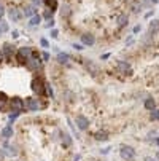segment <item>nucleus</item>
<instances>
[{
    "label": "nucleus",
    "mask_w": 159,
    "mask_h": 161,
    "mask_svg": "<svg viewBox=\"0 0 159 161\" xmlns=\"http://www.w3.org/2000/svg\"><path fill=\"white\" fill-rule=\"evenodd\" d=\"M116 70L119 72V74H130L132 72V67H130V64L129 62H126V61H118L116 62Z\"/></svg>",
    "instance_id": "39448f33"
},
{
    "label": "nucleus",
    "mask_w": 159,
    "mask_h": 161,
    "mask_svg": "<svg viewBox=\"0 0 159 161\" xmlns=\"http://www.w3.org/2000/svg\"><path fill=\"white\" fill-rule=\"evenodd\" d=\"M40 22H41V16L35 14V16H32V18H30V21H29V26H30V27H34V26H38Z\"/></svg>",
    "instance_id": "a211bd4d"
},
{
    "label": "nucleus",
    "mask_w": 159,
    "mask_h": 161,
    "mask_svg": "<svg viewBox=\"0 0 159 161\" xmlns=\"http://www.w3.org/2000/svg\"><path fill=\"white\" fill-rule=\"evenodd\" d=\"M11 107H13L14 110H22V108H26V107H24V101L19 99V97H13V99H11Z\"/></svg>",
    "instance_id": "9b49d317"
},
{
    "label": "nucleus",
    "mask_w": 159,
    "mask_h": 161,
    "mask_svg": "<svg viewBox=\"0 0 159 161\" xmlns=\"http://www.w3.org/2000/svg\"><path fill=\"white\" fill-rule=\"evenodd\" d=\"M13 48H14V47H11L10 43H5V45H3V48H2V53L5 54V58H7V59H10V58L13 56Z\"/></svg>",
    "instance_id": "ddd939ff"
},
{
    "label": "nucleus",
    "mask_w": 159,
    "mask_h": 161,
    "mask_svg": "<svg viewBox=\"0 0 159 161\" xmlns=\"http://www.w3.org/2000/svg\"><path fill=\"white\" fill-rule=\"evenodd\" d=\"M3 13H5V10H3V7H2V5H0V18L3 16Z\"/></svg>",
    "instance_id": "c9c22d12"
},
{
    "label": "nucleus",
    "mask_w": 159,
    "mask_h": 161,
    "mask_svg": "<svg viewBox=\"0 0 159 161\" xmlns=\"http://www.w3.org/2000/svg\"><path fill=\"white\" fill-rule=\"evenodd\" d=\"M46 27H48V29L54 27V21H53V19H50V21H48V24H46Z\"/></svg>",
    "instance_id": "2f4dec72"
},
{
    "label": "nucleus",
    "mask_w": 159,
    "mask_h": 161,
    "mask_svg": "<svg viewBox=\"0 0 159 161\" xmlns=\"http://www.w3.org/2000/svg\"><path fill=\"white\" fill-rule=\"evenodd\" d=\"M81 42H83V45H86V47H93V45L96 43V37L93 34H83Z\"/></svg>",
    "instance_id": "9d476101"
},
{
    "label": "nucleus",
    "mask_w": 159,
    "mask_h": 161,
    "mask_svg": "<svg viewBox=\"0 0 159 161\" xmlns=\"http://www.w3.org/2000/svg\"><path fill=\"white\" fill-rule=\"evenodd\" d=\"M32 89H34V93H37V94H45L46 93V83H45L41 78L35 77L32 80Z\"/></svg>",
    "instance_id": "f03ea898"
},
{
    "label": "nucleus",
    "mask_w": 159,
    "mask_h": 161,
    "mask_svg": "<svg viewBox=\"0 0 159 161\" xmlns=\"http://www.w3.org/2000/svg\"><path fill=\"white\" fill-rule=\"evenodd\" d=\"M137 32H140V26H135L134 27V34H137Z\"/></svg>",
    "instance_id": "f704fd0d"
},
{
    "label": "nucleus",
    "mask_w": 159,
    "mask_h": 161,
    "mask_svg": "<svg viewBox=\"0 0 159 161\" xmlns=\"http://www.w3.org/2000/svg\"><path fill=\"white\" fill-rule=\"evenodd\" d=\"M2 34H3V31H2V29H0V35H2Z\"/></svg>",
    "instance_id": "37998d69"
},
{
    "label": "nucleus",
    "mask_w": 159,
    "mask_h": 161,
    "mask_svg": "<svg viewBox=\"0 0 159 161\" xmlns=\"http://www.w3.org/2000/svg\"><path fill=\"white\" fill-rule=\"evenodd\" d=\"M8 18H10V21H13V22H18V21H21V18H22V13H21L18 8H10V10H8Z\"/></svg>",
    "instance_id": "0eeeda50"
},
{
    "label": "nucleus",
    "mask_w": 159,
    "mask_h": 161,
    "mask_svg": "<svg viewBox=\"0 0 159 161\" xmlns=\"http://www.w3.org/2000/svg\"><path fill=\"white\" fill-rule=\"evenodd\" d=\"M46 5H48V8L51 7V10H54L56 8V0H46Z\"/></svg>",
    "instance_id": "a878e982"
},
{
    "label": "nucleus",
    "mask_w": 159,
    "mask_h": 161,
    "mask_svg": "<svg viewBox=\"0 0 159 161\" xmlns=\"http://www.w3.org/2000/svg\"><path fill=\"white\" fill-rule=\"evenodd\" d=\"M151 2H153V3H159V0H151Z\"/></svg>",
    "instance_id": "79ce46f5"
},
{
    "label": "nucleus",
    "mask_w": 159,
    "mask_h": 161,
    "mask_svg": "<svg viewBox=\"0 0 159 161\" xmlns=\"http://www.w3.org/2000/svg\"><path fill=\"white\" fill-rule=\"evenodd\" d=\"M145 161H157V158H153V156H146Z\"/></svg>",
    "instance_id": "72a5a7b5"
},
{
    "label": "nucleus",
    "mask_w": 159,
    "mask_h": 161,
    "mask_svg": "<svg viewBox=\"0 0 159 161\" xmlns=\"http://www.w3.org/2000/svg\"><path fill=\"white\" fill-rule=\"evenodd\" d=\"M57 61H59L61 64H69L70 56L67 54V53H59V54H57Z\"/></svg>",
    "instance_id": "f3484780"
},
{
    "label": "nucleus",
    "mask_w": 159,
    "mask_h": 161,
    "mask_svg": "<svg viewBox=\"0 0 159 161\" xmlns=\"http://www.w3.org/2000/svg\"><path fill=\"white\" fill-rule=\"evenodd\" d=\"M40 45H41L43 48H50V43H48L46 38H41V40H40Z\"/></svg>",
    "instance_id": "393cba45"
},
{
    "label": "nucleus",
    "mask_w": 159,
    "mask_h": 161,
    "mask_svg": "<svg viewBox=\"0 0 159 161\" xmlns=\"http://www.w3.org/2000/svg\"><path fill=\"white\" fill-rule=\"evenodd\" d=\"M96 139H97V141H107V139H108V134H107V132H97V134H96Z\"/></svg>",
    "instance_id": "412c9836"
},
{
    "label": "nucleus",
    "mask_w": 159,
    "mask_h": 161,
    "mask_svg": "<svg viewBox=\"0 0 159 161\" xmlns=\"http://www.w3.org/2000/svg\"><path fill=\"white\" fill-rule=\"evenodd\" d=\"M150 118H151L153 121H156V120H159V110H157V108H154V110H151V115H150Z\"/></svg>",
    "instance_id": "4be33fe9"
},
{
    "label": "nucleus",
    "mask_w": 159,
    "mask_h": 161,
    "mask_svg": "<svg viewBox=\"0 0 159 161\" xmlns=\"http://www.w3.org/2000/svg\"><path fill=\"white\" fill-rule=\"evenodd\" d=\"M51 37H53V38H57V37H59V32H57L56 29H53V31H51Z\"/></svg>",
    "instance_id": "7c9ffc66"
},
{
    "label": "nucleus",
    "mask_w": 159,
    "mask_h": 161,
    "mask_svg": "<svg viewBox=\"0 0 159 161\" xmlns=\"http://www.w3.org/2000/svg\"><path fill=\"white\" fill-rule=\"evenodd\" d=\"M84 67L87 69V70H89V74H93L94 77L99 74V67H97V64H94L93 61H89V59H86L84 61Z\"/></svg>",
    "instance_id": "6e6552de"
},
{
    "label": "nucleus",
    "mask_w": 159,
    "mask_h": 161,
    "mask_svg": "<svg viewBox=\"0 0 159 161\" xmlns=\"http://www.w3.org/2000/svg\"><path fill=\"white\" fill-rule=\"evenodd\" d=\"M127 22H129V18L126 14H119L116 19V26H118V29H123L124 26H127Z\"/></svg>",
    "instance_id": "f8f14e48"
},
{
    "label": "nucleus",
    "mask_w": 159,
    "mask_h": 161,
    "mask_svg": "<svg viewBox=\"0 0 159 161\" xmlns=\"http://www.w3.org/2000/svg\"><path fill=\"white\" fill-rule=\"evenodd\" d=\"M53 11H54V10L46 8V11H45V14H43V16H45V18H51V16H53Z\"/></svg>",
    "instance_id": "bb28decb"
},
{
    "label": "nucleus",
    "mask_w": 159,
    "mask_h": 161,
    "mask_svg": "<svg viewBox=\"0 0 159 161\" xmlns=\"http://www.w3.org/2000/svg\"><path fill=\"white\" fill-rule=\"evenodd\" d=\"M3 148H7V155H10V156H14L18 152H16V148L14 147H11V145H8V144H5L3 145Z\"/></svg>",
    "instance_id": "aec40b11"
},
{
    "label": "nucleus",
    "mask_w": 159,
    "mask_h": 161,
    "mask_svg": "<svg viewBox=\"0 0 159 161\" xmlns=\"http://www.w3.org/2000/svg\"><path fill=\"white\" fill-rule=\"evenodd\" d=\"M156 158H157V161H159V155H156Z\"/></svg>",
    "instance_id": "c03bdc74"
},
{
    "label": "nucleus",
    "mask_w": 159,
    "mask_h": 161,
    "mask_svg": "<svg viewBox=\"0 0 159 161\" xmlns=\"http://www.w3.org/2000/svg\"><path fill=\"white\" fill-rule=\"evenodd\" d=\"M34 56V51L30 47H21L18 50V61L19 62H27V59H30Z\"/></svg>",
    "instance_id": "f257e3e1"
},
{
    "label": "nucleus",
    "mask_w": 159,
    "mask_h": 161,
    "mask_svg": "<svg viewBox=\"0 0 159 161\" xmlns=\"http://www.w3.org/2000/svg\"><path fill=\"white\" fill-rule=\"evenodd\" d=\"M24 14H26V16H35V8H34V7H27V8L24 10Z\"/></svg>",
    "instance_id": "5701e85b"
},
{
    "label": "nucleus",
    "mask_w": 159,
    "mask_h": 161,
    "mask_svg": "<svg viewBox=\"0 0 159 161\" xmlns=\"http://www.w3.org/2000/svg\"><path fill=\"white\" fill-rule=\"evenodd\" d=\"M145 108L146 110H154L156 108V101L153 99V97H148V99H145Z\"/></svg>",
    "instance_id": "dca6fc26"
},
{
    "label": "nucleus",
    "mask_w": 159,
    "mask_h": 161,
    "mask_svg": "<svg viewBox=\"0 0 159 161\" xmlns=\"http://www.w3.org/2000/svg\"><path fill=\"white\" fill-rule=\"evenodd\" d=\"M3 59H5V54H3V53H2V51H0V62H2V61H3Z\"/></svg>",
    "instance_id": "e433bc0d"
},
{
    "label": "nucleus",
    "mask_w": 159,
    "mask_h": 161,
    "mask_svg": "<svg viewBox=\"0 0 159 161\" xmlns=\"http://www.w3.org/2000/svg\"><path fill=\"white\" fill-rule=\"evenodd\" d=\"M46 94H48V96H51V97H53V88H51V86H50V83H46Z\"/></svg>",
    "instance_id": "cd10ccee"
},
{
    "label": "nucleus",
    "mask_w": 159,
    "mask_h": 161,
    "mask_svg": "<svg viewBox=\"0 0 159 161\" xmlns=\"http://www.w3.org/2000/svg\"><path fill=\"white\" fill-rule=\"evenodd\" d=\"M2 158H3V152L0 150V161H2Z\"/></svg>",
    "instance_id": "ea45409f"
},
{
    "label": "nucleus",
    "mask_w": 159,
    "mask_h": 161,
    "mask_svg": "<svg viewBox=\"0 0 159 161\" xmlns=\"http://www.w3.org/2000/svg\"><path fill=\"white\" fill-rule=\"evenodd\" d=\"M119 155L124 161H132L135 158V150L132 147H127V145H123L121 150H119Z\"/></svg>",
    "instance_id": "7ed1b4c3"
},
{
    "label": "nucleus",
    "mask_w": 159,
    "mask_h": 161,
    "mask_svg": "<svg viewBox=\"0 0 159 161\" xmlns=\"http://www.w3.org/2000/svg\"><path fill=\"white\" fill-rule=\"evenodd\" d=\"M154 142L157 144V147H159V137H156V139H154Z\"/></svg>",
    "instance_id": "58836bf2"
},
{
    "label": "nucleus",
    "mask_w": 159,
    "mask_h": 161,
    "mask_svg": "<svg viewBox=\"0 0 159 161\" xmlns=\"http://www.w3.org/2000/svg\"><path fill=\"white\" fill-rule=\"evenodd\" d=\"M73 161H80V155H77V156H75V159H73Z\"/></svg>",
    "instance_id": "a19ab883"
},
{
    "label": "nucleus",
    "mask_w": 159,
    "mask_h": 161,
    "mask_svg": "<svg viewBox=\"0 0 159 161\" xmlns=\"http://www.w3.org/2000/svg\"><path fill=\"white\" fill-rule=\"evenodd\" d=\"M148 31H150L151 35H154V34L159 32V21H157V19H153V21L150 22V29H148Z\"/></svg>",
    "instance_id": "4468645a"
},
{
    "label": "nucleus",
    "mask_w": 159,
    "mask_h": 161,
    "mask_svg": "<svg viewBox=\"0 0 159 161\" xmlns=\"http://www.w3.org/2000/svg\"><path fill=\"white\" fill-rule=\"evenodd\" d=\"M41 58H43V61H50V53H48V51H45V53L41 54Z\"/></svg>",
    "instance_id": "c756f323"
},
{
    "label": "nucleus",
    "mask_w": 159,
    "mask_h": 161,
    "mask_svg": "<svg viewBox=\"0 0 159 161\" xmlns=\"http://www.w3.org/2000/svg\"><path fill=\"white\" fill-rule=\"evenodd\" d=\"M75 121H77V125H78V128H80L81 131H84V129L89 128V120H87L86 117H83V115H78Z\"/></svg>",
    "instance_id": "1a4fd4ad"
},
{
    "label": "nucleus",
    "mask_w": 159,
    "mask_h": 161,
    "mask_svg": "<svg viewBox=\"0 0 159 161\" xmlns=\"http://www.w3.org/2000/svg\"><path fill=\"white\" fill-rule=\"evenodd\" d=\"M27 69H30V70H38L40 69V65H41V61H40V58H30V59H27Z\"/></svg>",
    "instance_id": "423d86ee"
},
{
    "label": "nucleus",
    "mask_w": 159,
    "mask_h": 161,
    "mask_svg": "<svg viewBox=\"0 0 159 161\" xmlns=\"http://www.w3.org/2000/svg\"><path fill=\"white\" fill-rule=\"evenodd\" d=\"M11 136H13V128H11V125H8L2 129V137L3 139H10Z\"/></svg>",
    "instance_id": "2eb2a0df"
},
{
    "label": "nucleus",
    "mask_w": 159,
    "mask_h": 161,
    "mask_svg": "<svg viewBox=\"0 0 159 161\" xmlns=\"http://www.w3.org/2000/svg\"><path fill=\"white\" fill-rule=\"evenodd\" d=\"M62 145H65V147H70L72 145V139H70V136L69 134H62Z\"/></svg>",
    "instance_id": "6ab92c4d"
},
{
    "label": "nucleus",
    "mask_w": 159,
    "mask_h": 161,
    "mask_svg": "<svg viewBox=\"0 0 159 161\" xmlns=\"http://www.w3.org/2000/svg\"><path fill=\"white\" fill-rule=\"evenodd\" d=\"M0 29H2L3 32L8 31V24H7V21H0Z\"/></svg>",
    "instance_id": "b1692460"
},
{
    "label": "nucleus",
    "mask_w": 159,
    "mask_h": 161,
    "mask_svg": "<svg viewBox=\"0 0 159 161\" xmlns=\"http://www.w3.org/2000/svg\"><path fill=\"white\" fill-rule=\"evenodd\" d=\"M24 107H26L27 110H30V112H35V110L40 108V102H38V99L26 97V101H24Z\"/></svg>",
    "instance_id": "20e7f679"
},
{
    "label": "nucleus",
    "mask_w": 159,
    "mask_h": 161,
    "mask_svg": "<svg viewBox=\"0 0 159 161\" xmlns=\"http://www.w3.org/2000/svg\"><path fill=\"white\" fill-rule=\"evenodd\" d=\"M11 37H13V38H18V37H19V32H18V31H13V32H11Z\"/></svg>",
    "instance_id": "473e14b6"
},
{
    "label": "nucleus",
    "mask_w": 159,
    "mask_h": 161,
    "mask_svg": "<svg viewBox=\"0 0 159 161\" xmlns=\"http://www.w3.org/2000/svg\"><path fill=\"white\" fill-rule=\"evenodd\" d=\"M72 47H73V48H75L77 51H81V50H83V45H80V43H73Z\"/></svg>",
    "instance_id": "c85d7f7f"
},
{
    "label": "nucleus",
    "mask_w": 159,
    "mask_h": 161,
    "mask_svg": "<svg viewBox=\"0 0 159 161\" xmlns=\"http://www.w3.org/2000/svg\"><path fill=\"white\" fill-rule=\"evenodd\" d=\"M100 152H102V153H103V155H107V153H108V152H110V148H103V150H100Z\"/></svg>",
    "instance_id": "4c0bfd02"
}]
</instances>
